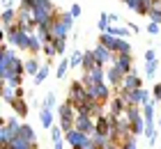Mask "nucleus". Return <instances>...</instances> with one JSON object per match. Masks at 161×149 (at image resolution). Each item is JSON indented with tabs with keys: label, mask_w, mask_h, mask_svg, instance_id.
Wrapping results in <instances>:
<instances>
[{
	"label": "nucleus",
	"mask_w": 161,
	"mask_h": 149,
	"mask_svg": "<svg viewBox=\"0 0 161 149\" xmlns=\"http://www.w3.org/2000/svg\"><path fill=\"white\" fill-rule=\"evenodd\" d=\"M87 96H90L92 101H99V103H108L113 99V94H111V85H106V83H101V85H94L87 89Z\"/></svg>",
	"instance_id": "39448f33"
},
{
	"label": "nucleus",
	"mask_w": 161,
	"mask_h": 149,
	"mask_svg": "<svg viewBox=\"0 0 161 149\" xmlns=\"http://www.w3.org/2000/svg\"><path fill=\"white\" fill-rule=\"evenodd\" d=\"M152 94H154V96H152V101H154V103H161V83H157V85H154Z\"/></svg>",
	"instance_id": "79ce46f5"
},
{
	"label": "nucleus",
	"mask_w": 161,
	"mask_h": 149,
	"mask_svg": "<svg viewBox=\"0 0 161 149\" xmlns=\"http://www.w3.org/2000/svg\"><path fill=\"white\" fill-rule=\"evenodd\" d=\"M44 55H46L48 60H53V57L58 55V51H55V44H53V41H46V44H44Z\"/></svg>",
	"instance_id": "f704fd0d"
},
{
	"label": "nucleus",
	"mask_w": 161,
	"mask_h": 149,
	"mask_svg": "<svg viewBox=\"0 0 161 149\" xmlns=\"http://www.w3.org/2000/svg\"><path fill=\"white\" fill-rule=\"evenodd\" d=\"M97 64H99V62H97V57H94V51H85V53H83V64H80V67H83V71H85V73L92 71Z\"/></svg>",
	"instance_id": "6ab92c4d"
},
{
	"label": "nucleus",
	"mask_w": 161,
	"mask_h": 149,
	"mask_svg": "<svg viewBox=\"0 0 161 149\" xmlns=\"http://www.w3.org/2000/svg\"><path fill=\"white\" fill-rule=\"evenodd\" d=\"M74 16H71V12H58V16L51 21V39H67L71 25H74Z\"/></svg>",
	"instance_id": "f257e3e1"
},
{
	"label": "nucleus",
	"mask_w": 161,
	"mask_h": 149,
	"mask_svg": "<svg viewBox=\"0 0 161 149\" xmlns=\"http://www.w3.org/2000/svg\"><path fill=\"white\" fill-rule=\"evenodd\" d=\"M14 53L9 51V46H7V41H3V46H0V78H7V73H9V62H12Z\"/></svg>",
	"instance_id": "0eeeda50"
},
{
	"label": "nucleus",
	"mask_w": 161,
	"mask_h": 149,
	"mask_svg": "<svg viewBox=\"0 0 161 149\" xmlns=\"http://www.w3.org/2000/svg\"><path fill=\"white\" fill-rule=\"evenodd\" d=\"M159 30H161L159 23H147V32L150 35H159Z\"/></svg>",
	"instance_id": "37998d69"
},
{
	"label": "nucleus",
	"mask_w": 161,
	"mask_h": 149,
	"mask_svg": "<svg viewBox=\"0 0 161 149\" xmlns=\"http://www.w3.org/2000/svg\"><path fill=\"white\" fill-rule=\"evenodd\" d=\"M157 126H159V129H161V115H159V119H157Z\"/></svg>",
	"instance_id": "3c124183"
},
{
	"label": "nucleus",
	"mask_w": 161,
	"mask_h": 149,
	"mask_svg": "<svg viewBox=\"0 0 161 149\" xmlns=\"http://www.w3.org/2000/svg\"><path fill=\"white\" fill-rule=\"evenodd\" d=\"M157 67H159L157 53H154V51H145V76H147V78H154Z\"/></svg>",
	"instance_id": "ddd939ff"
},
{
	"label": "nucleus",
	"mask_w": 161,
	"mask_h": 149,
	"mask_svg": "<svg viewBox=\"0 0 161 149\" xmlns=\"http://www.w3.org/2000/svg\"><path fill=\"white\" fill-rule=\"evenodd\" d=\"M39 122H42L44 129H51V126H53V113H51V110H46V108H42V113H39Z\"/></svg>",
	"instance_id": "393cba45"
},
{
	"label": "nucleus",
	"mask_w": 161,
	"mask_h": 149,
	"mask_svg": "<svg viewBox=\"0 0 161 149\" xmlns=\"http://www.w3.org/2000/svg\"><path fill=\"white\" fill-rule=\"evenodd\" d=\"M115 67L127 76V73L134 71V62H131V55H115Z\"/></svg>",
	"instance_id": "2eb2a0df"
},
{
	"label": "nucleus",
	"mask_w": 161,
	"mask_h": 149,
	"mask_svg": "<svg viewBox=\"0 0 161 149\" xmlns=\"http://www.w3.org/2000/svg\"><path fill=\"white\" fill-rule=\"evenodd\" d=\"M55 103H58L55 94H53V92H48V94H46V99H44V103H42V108H46V110H53V108H55Z\"/></svg>",
	"instance_id": "473e14b6"
},
{
	"label": "nucleus",
	"mask_w": 161,
	"mask_h": 149,
	"mask_svg": "<svg viewBox=\"0 0 161 149\" xmlns=\"http://www.w3.org/2000/svg\"><path fill=\"white\" fill-rule=\"evenodd\" d=\"M64 142H67L71 149H92V136L87 133H80V131H69L64 133Z\"/></svg>",
	"instance_id": "20e7f679"
},
{
	"label": "nucleus",
	"mask_w": 161,
	"mask_h": 149,
	"mask_svg": "<svg viewBox=\"0 0 161 149\" xmlns=\"http://www.w3.org/2000/svg\"><path fill=\"white\" fill-rule=\"evenodd\" d=\"M12 108H14V115L16 117H25L28 115V103H25V99H16L12 103Z\"/></svg>",
	"instance_id": "b1692460"
},
{
	"label": "nucleus",
	"mask_w": 161,
	"mask_h": 149,
	"mask_svg": "<svg viewBox=\"0 0 161 149\" xmlns=\"http://www.w3.org/2000/svg\"><path fill=\"white\" fill-rule=\"evenodd\" d=\"M108 32L115 35V37H120V39H127V37H129V30L122 28V25H111V30H108Z\"/></svg>",
	"instance_id": "c756f323"
},
{
	"label": "nucleus",
	"mask_w": 161,
	"mask_h": 149,
	"mask_svg": "<svg viewBox=\"0 0 161 149\" xmlns=\"http://www.w3.org/2000/svg\"><path fill=\"white\" fill-rule=\"evenodd\" d=\"M115 55H131V44L127 39H120L118 48H115Z\"/></svg>",
	"instance_id": "cd10ccee"
},
{
	"label": "nucleus",
	"mask_w": 161,
	"mask_h": 149,
	"mask_svg": "<svg viewBox=\"0 0 161 149\" xmlns=\"http://www.w3.org/2000/svg\"><path fill=\"white\" fill-rule=\"evenodd\" d=\"M131 136H145V117H138L131 122Z\"/></svg>",
	"instance_id": "5701e85b"
},
{
	"label": "nucleus",
	"mask_w": 161,
	"mask_h": 149,
	"mask_svg": "<svg viewBox=\"0 0 161 149\" xmlns=\"http://www.w3.org/2000/svg\"><path fill=\"white\" fill-rule=\"evenodd\" d=\"M154 5H159V7H161V0H157V3H154Z\"/></svg>",
	"instance_id": "603ef678"
},
{
	"label": "nucleus",
	"mask_w": 161,
	"mask_h": 149,
	"mask_svg": "<svg viewBox=\"0 0 161 149\" xmlns=\"http://www.w3.org/2000/svg\"><path fill=\"white\" fill-rule=\"evenodd\" d=\"M3 101L9 103V106L16 101V89H14L12 85H7V83H3Z\"/></svg>",
	"instance_id": "4be33fe9"
},
{
	"label": "nucleus",
	"mask_w": 161,
	"mask_h": 149,
	"mask_svg": "<svg viewBox=\"0 0 161 149\" xmlns=\"http://www.w3.org/2000/svg\"><path fill=\"white\" fill-rule=\"evenodd\" d=\"M94 126H97V122H94L90 115H78L76 122H74V129L80 131V133H87V136H92V133H94Z\"/></svg>",
	"instance_id": "9d476101"
},
{
	"label": "nucleus",
	"mask_w": 161,
	"mask_h": 149,
	"mask_svg": "<svg viewBox=\"0 0 161 149\" xmlns=\"http://www.w3.org/2000/svg\"><path fill=\"white\" fill-rule=\"evenodd\" d=\"M16 136H19L21 140H25V142H30V145H35V147H37V133H35V129H32V126L23 124V126L19 129V133H16Z\"/></svg>",
	"instance_id": "dca6fc26"
},
{
	"label": "nucleus",
	"mask_w": 161,
	"mask_h": 149,
	"mask_svg": "<svg viewBox=\"0 0 161 149\" xmlns=\"http://www.w3.org/2000/svg\"><path fill=\"white\" fill-rule=\"evenodd\" d=\"M58 12H60V9H55V5L51 3V0H39V3L32 7V21L37 25L51 23V21L58 16Z\"/></svg>",
	"instance_id": "7ed1b4c3"
},
{
	"label": "nucleus",
	"mask_w": 161,
	"mask_h": 149,
	"mask_svg": "<svg viewBox=\"0 0 161 149\" xmlns=\"http://www.w3.org/2000/svg\"><path fill=\"white\" fill-rule=\"evenodd\" d=\"M69 12H71V16H74V19H78V16H80V5H76V3H74Z\"/></svg>",
	"instance_id": "c03bdc74"
},
{
	"label": "nucleus",
	"mask_w": 161,
	"mask_h": 149,
	"mask_svg": "<svg viewBox=\"0 0 161 149\" xmlns=\"http://www.w3.org/2000/svg\"><path fill=\"white\" fill-rule=\"evenodd\" d=\"M60 140H64V131L60 126H51V142H60Z\"/></svg>",
	"instance_id": "7c9ffc66"
},
{
	"label": "nucleus",
	"mask_w": 161,
	"mask_h": 149,
	"mask_svg": "<svg viewBox=\"0 0 161 149\" xmlns=\"http://www.w3.org/2000/svg\"><path fill=\"white\" fill-rule=\"evenodd\" d=\"M122 3H127V0H122Z\"/></svg>",
	"instance_id": "864d4df0"
},
{
	"label": "nucleus",
	"mask_w": 161,
	"mask_h": 149,
	"mask_svg": "<svg viewBox=\"0 0 161 149\" xmlns=\"http://www.w3.org/2000/svg\"><path fill=\"white\" fill-rule=\"evenodd\" d=\"M80 64H83V53H80V51H74L71 57H69V67L74 69V67H80Z\"/></svg>",
	"instance_id": "2f4dec72"
},
{
	"label": "nucleus",
	"mask_w": 161,
	"mask_h": 149,
	"mask_svg": "<svg viewBox=\"0 0 161 149\" xmlns=\"http://www.w3.org/2000/svg\"><path fill=\"white\" fill-rule=\"evenodd\" d=\"M16 99H25V94H23V87H16Z\"/></svg>",
	"instance_id": "49530a36"
},
{
	"label": "nucleus",
	"mask_w": 161,
	"mask_h": 149,
	"mask_svg": "<svg viewBox=\"0 0 161 149\" xmlns=\"http://www.w3.org/2000/svg\"><path fill=\"white\" fill-rule=\"evenodd\" d=\"M106 78H108V85H111V87H120L124 73H122L115 64H111V67H108V71H106Z\"/></svg>",
	"instance_id": "4468645a"
},
{
	"label": "nucleus",
	"mask_w": 161,
	"mask_h": 149,
	"mask_svg": "<svg viewBox=\"0 0 161 149\" xmlns=\"http://www.w3.org/2000/svg\"><path fill=\"white\" fill-rule=\"evenodd\" d=\"M9 149H37V147L30 145V142H25V140H21L19 136H14V140L9 142Z\"/></svg>",
	"instance_id": "a878e982"
},
{
	"label": "nucleus",
	"mask_w": 161,
	"mask_h": 149,
	"mask_svg": "<svg viewBox=\"0 0 161 149\" xmlns=\"http://www.w3.org/2000/svg\"><path fill=\"white\" fill-rule=\"evenodd\" d=\"M154 108H157V103H154V101H152V103H145V106H143L145 126H154Z\"/></svg>",
	"instance_id": "aec40b11"
},
{
	"label": "nucleus",
	"mask_w": 161,
	"mask_h": 149,
	"mask_svg": "<svg viewBox=\"0 0 161 149\" xmlns=\"http://www.w3.org/2000/svg\"><path fill=\"white\" fill-rule=\"evenodd\" d=\"M7 7H12V0H3V9H7Z\"/></svg>",
	"instance_id": "09e8293b"
},
{
	"label": "nucleus",
	"mask_w": 161,
	"mask_h": 149,
	"mask_svg": "<svg viewBox=\"0 0 161 149\" xmlns=\"http://www.w3.org/2000/svg\"><path fill=\"white\" fill-rule=\"evenodd\" d=\"M5 124H7V126H9V129L14 131V136H16V133H19V129L23 126V124H21L16 117H7V119H5Z\"/></svg>",
	"instance_id": "e433bc0d"
},
{
	"label": "nucleus",
	"mask_w": 161,
	"mask_h": 149,
	"mask_svg": "<svg viewBox=\"0 0 161 149\" xmlns=\"http://www.w3.org/2000/svg\"><path fill=\"white\" fill-rule=\"evenodd\" d=\"M99 30H101V35H104V32H108V30H111V25H108V14L106 12H101V16H99Z\"/></svg>",
	"instance_id": "c9c22d12"
},
{
	"label": "nucleus",
	"mask_w": 161,
	"mask_h": 149,
	"mask_svg": "<svg viewBox=\"0 0 161 149\" xmlns=\"http://www.w3.org/2000/svg\"><path fill=\"white\" fill-rule=\"evenodd\" d=\"M141 87H143V78L138 76L136 71H131V73H127V76L122 78V85L118 89H124V92H136V89H141Z\"/></svg>",
	"instance_id": "6e6552de"
},
{
	"label": "nucleus",
	"mask_w": 161,
	"mask_h": 149,
	"mask_svg": "<svg viewBox=\"0 0 161 149\" xmlns=\"http://www.w3.org/2000/svg\"><path fill=\"white\" fill-rule=\"evenodd\" d=\"M104 149H120V145H115V142H111L108 147H104Z\"/></svg>",
	"instance_id": "8fccbe9b"
},
{
	"label": "nucleus",
	"mask_w": 161,
	"mask_h": 149,
	"mask_svg": "<svg viewBox=\"0 0 161 149\" xmlns=\"http://www.w3.org/2000/svg\"><path fill=\"white\" fill-rule=\"evenodd\" d=\"M145 3H150V0H127V3H124V5H127L129 7V9H138V7H141V5H145Z\"/></svg>",
	"instance_id": "ea45409f"
},
{
	"label": "nucleus",
	"mask_w": 161,
	"mask_h": 149,
	"mask_svg": "<svg viewBox=\"0 0 161 149\" xmlns=\"http://www.w3.org/2000/svg\"><path fill=\"white\" fill-rule=\"evenodd\" d=\"M53 149H64V140H60V142H53Z\"/></svg>",
	"instance_id": "de8ad7c7"
},
{
	"label": "nucleus",
	"mask_w": 161,
	"mask_h": 149,
	"mask_svg": "<svg viewBox=\"0 0 161 149\" xmlns=\"http://www.w3.org/2000/svg\"><path fill=\"white\" fill-rule=\"evenodd\" d=\"M46 76H48V64H42V69H39V73L32 78V83L35 85H42L44 80H46Z\"/></svg>",
	"instance_id": "c85d7f7f"
},
{
	"label": "nucleus",
	"mask_w": 161,
	"mask_h": 149,
	"mask_svg": "<svg viewBox=\"0 0 161 149\" xmlns=\"http://www.w3.org/2000/svg\"><path fill=\"white\" fill-rule=\"evenodd\" d=\"M120 149H136V136H131L129 140H124L120 145Z\"/></svg>",
	"instance_id": "a19ab883"
},
{
	"label": "nucleus",
	"mask_w": 161,
	"mask_h": 149,
	"mask_svg": "<svg viewBox=\"0 0 161 149\" xmlns=\"http://www.w3.org/2000/svg\"><path fill=\"white\" fill-rule=\"evenodd\" d=\"M67 69H69V60H60V64H58V69H55V76L64 78L67 76Z\"/></svg>",
	"instance_id": "72a5a7b5"
},
{
	"label": "nucleus",
	"mask_w": 161,
	"mask_h": 149,
	"mask_svg": "<svg viewBox=\"0 0 161 149\" xmlns=\"http://www.w3.org/2000/svg\"><path fill=\"white\" fill-rule=\"evenodd\" d=\"M145 103H152V96L147 89H136V92H129V106H145Z\"/></svg>",
	"instance_id": "f8f14e48"
},
{
	"label": "nucleus",
	"mask_w": 161,
	"mask_h": 149,
	"mask_svg": "<svg viewBox=\"0 0 161 149\" xmlns=\"http://www.w3.org/2000/svg\"><path fill=\"white\" fill-rule=\"evenodd\" d=\"M92 51H94V57H97V62H99L101 67H111V64H115V53H111L106 46L97 44Z\"/></svg>",
	"instance_id": "1a4fd4ad"
},
{
	"label": "nucleus",
	"mask_w": 161,
	"mask_h": 149,
	"mask_svg": "<svg viewBox=\"0 0 161 149\" xmlns=\"http://www.w3.org/2000/svg\"><path fill=\"white\" fill-rule=\"evenodd\" d=\"M28 51H30V53H35V55H37L39 51H44V41L39 39L37 35H32V37H30V46H28Z\"/></svg>",
	"instance_id": "bb28decb"
},
{
	"label": "nucleus",
	"mask_w": 161,
	"mask_h": 149,
	"mask_svg": "<svg viewBox=\"0 0 161 149\" xmlns=\"http://www.w3.org/2000/svg\"><path fill=\"white\" fill-rule=\"evenodd\" d=\"M12 140H14V131L5 124V119H3V126H0V147H9Z\"/></svg>",
	"instance_id": "a211bd4d"
},
{
	"label": "nucleus",
	"mask_w": 161,
	"mask_h": 149,
	"mask_svg": "<svg viewBox=\"0 0 161 149\" xmlns=\"http://www.w3.org/2000/svg\"><path fill=\"white\" fill-rule=\"evenodd\" d=\"M55 44V51H58V55H62L64 51H67V39H53Z\"/></svg>",
	"instance_id": "58836bf2"
},
{
	"label": "nucleus",
	"mask_w": 161,
	"mask_h": 149,
	"mask_svg": "<svg viewBox=\"0 0 161 149\" xmlns=\"http://www.w3.org/2000/svg\"><path fill=\"white\" fill-rule=\"evenodd\" d=\"M39 69H42V64H39V60H35V57H28L25 60V73H28V76H37V73H39Z\"/></svg>",
	"instance_id": "412c9836"
},
{
	"label": "nucleus",
	"mask_w": 161,
	"mask_h": 149,
	"mask_svg": "<svg viewBox=\"0 0 161 149\" xmlns=\"http://www.w3.org/2000/svg\"><path fill=\"white\" fill-rule=\"evenodd\" d=\"M108 21H111V23H118L120 16H118V14H108Z\"/></svg>",
	"instance_id": "a18cd8bd"
},
{
	"label": "nucleus",
	"mask_w": 161,
	"mask_h": 149,
	"mask_svg": "<svg viewBox=\"0 0 161 149\" xmlns=\"http://www.w3.org/2000/svg\"><path fill=\"white\" fill-rule=\"evenodd\" d=\"M87 99V89H85V85L80 83V80H74V83L69 85V99L67 101H71L74 106H78V103H83Z\"/></svg>",
	"instance_id": "423d86ee"
},
{
	"label": "nucleus",
	"mask_w": 161,
	"mask_h": 149,
	"mask_svg": "<svg viewBox=\"0 0 161 149\" xmlns=\"http://www.w3.org/2000/svg\"><path fill=\"white\" fill-rule=\"evenodd\" d=\"M94 122H97V126H94V133H101V136H108V138L113 136V119L108 117L106 113L99 115Z\"/></svg>",
	"instance_id": "9b49d317"
},
{
	"label": "nucleus",
	"mask_w": 161,
	"mask_h": 149,
	"mask_svg": "<svg viewBox=\"0 0 161 149\" xmlns=\"http://www.w3.org/2000/svg\"><path fill=\"white\" fill-rule=\"evenodd\" d=\"M150 19H152V23H161V7H159V5H152Z\"/></svg>",
	"instance_id": "4c0bfd02"
},
{
	"label": "nucleus",
	"mask_w": 161,
	"mask_h": 149,
	"mask_svg": "<svg viewBox=\"0 0 161 149\" xmlns=\"http://www.w3.org/2000/svg\"><path fill=\"white\" fill-rule=\"evenodd\" d=\"M30 37L32 35H25L16 23L9 25V28H3V39L7 44H12V46L21 48V51H28V46H30Z\"/></svg>",
	"instance_id": "f03ea898"
},
{
	"label": "nucleus",
	"mask_w": 161,
	"mask_h": 149,
	"mask_svg": "<svg viewBox=\"0 0 161 149\" xmlns=\"http://www.w3.org/2000/svg\"><path fill=\"white\" fill-rule=\"evenodd\" d=\"M118 41H120V37H115V35H111V32H104L99 37V44L101 46H106L111 53H115V48H118Z\"/></svg>",
	"instance_id": "f3484780"
}]
</instances>
